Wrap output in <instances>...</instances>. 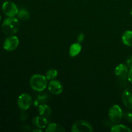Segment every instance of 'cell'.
Listing matches in <instances>:
<instances>
[{
	"instance_id": "18",
	"label": "cell",
	"mask_w": 132,
	"mask_h": 132,
	"mask_svg": "<svg viewBox=\"0 0 132 132\" xmlns=\"http://www.w3.org/2000/svg\"><path fill=\"white\" fill-rule=\"evenodd\" d=\"M48 95H45V94H43V95H39L38 97L36 99V101L34 103V105L35 106H39L40 104H44L45 102H46L48 101Z\"/></svg>"
},
{
	"instance_id": "19",
	"label": "cell",
	"mask_w": 132,
	"mask_h": 132,
	"mask_svg": "<svg viewBox=\"0 0 132 132\" xmlns=\"http://www.w3.org/2000/svg\"><path fill=\"white\" fill-rule=\"evenodd\" d=\"M57 76V71L55 69H50L46 72V77L48 80H54Z\"/></svg>"
},
{
	"instance_id": "2",
	"label": "cell",
	"mask_w": 132,
	"mask_h": 132,
	"mask_svg": "<svg viewBox=\"0 0 132 132\" xmlns=\"http://www.w3.org/2000/svg\"><path fill=\"white\" fill-rule=\"evenodd\" d=\"M47 80L46 76L41 74H35L30 79V85L35 91L42 92L47 86Z\"/></svg>"
},
{
	"instance_id": "25",
	"label": "cell",
	"mask_w": 132,
	"mask_h": 132,
	"mask_svg": "<svg viewBox=\"0 0 132 132\" xmlns=\"http://www.w3.org/2000/svg\"><path fill=\"white\" fill-rule=\"evenodd\" d=\"M131 15H132V10H131Z\"/></svg>"
},
{
	"instance_id": "16",
	"label": "cell",
	"mask_w": 132,
	"mask_h": 132,
	"mask_svg": "<svg viewBox=\"0 0 132 132\" xmlns=\"http://www.w3.org/2000/svg\"><path fill=\"white\" fill-rule=\"evenodd\" d=\"M112 132H131V130L123 125H116L111 128Z\"/></svg>"
},
{
	"instance_id": "3",
	"label": "cell",
	"mask_w": 132,
	"mask_h": 132,
	"mask_svg": "<svg viewBox=\"0 0 132 132\" xmlns=\"http://www.w3.org/2000/svg\"><path fill=\"white\" fill-rule=\"evenodd\" d=\"M110 120L114 124H118L122 118V111L119 105H113L110 108L108 112Z\"/></svg>"
},
{
	"instance_id": "12",
	"label": "cell",
	"mask_w": 132,
	"mask_h": 132,
	"mask_svg": "<svg viewBox=\"0 0 132 132\" xmlns=\"http://www.w3.org/2000/svg\"><path fill=\"white\" fill-rule=\"evenodd\" d=\"M81 44L79 43H76L72 44L70 46L69 49V54L71 57H76L81 52Z\"/></svg>"
},
{
	"instance_id": "7",
	"label": "cell",
	"mask_w": 132,
	"mask_h": 132,
	"mask_svg": "<svg viewBox=\"0 0 132 132\" xmlns=\"http://www.w3.org/2000/svg\"><path fill=\"white\" fill-rule=\"evenodd\" d=\"M19 43V41L18 37L15 36H10L4 41L3 48L6 51H13L18 48Z\"/></svg>"
},
{
	"instance_id": "22",
	"label": "cell",
	"mask_w": 132,
	"mask_h": 132,
	"mask_svg": "<svg viewBox=\"0 0 132 132\" xmlns=\"http://www.w3.org/2000/svg\"><path fill=\"white\" fill-rule=\"evenodd\" d=\"M127 79L128 81L130 82V83L132 84V69H130L129 70L127 76Z\"/></svg>"
},
{
	"instance_id": "15",
	"label": "cell",
	"mask_w": 132,
	"mask_h": 132,
	"mask_svg": "<svg viewBox=\"0 0 132 132\" xmlns=\"http://www.w3.org/2000/svg\"><path fill=\"white\" fill-rule=\"evenodd\" d=\"M45 131L46 132H55V131H59V132H64L65 131L64 127L59 125L56 123H51L48 125L46 127Z\"/></svg>"
},
{
	"instance_id": "4",
	"label": "cell",
	"mask_w": 132,
	"mask_h": 132,
	"mask_svg": "<svg viewBox=\"0 0 132 132\" xmlns=\"http://www.w3.org/2000/svg\"><path fill=\"white\" fill-rule=\"evenodd\" d=\"M71 130L72 132H91L93 131V128L88 121L79 120L73 123Z\"/></svg>"
},
{
	"instance_id": "20",
	"label": "cell",
	"mask_w": 132,
	"mask_h": 132,
	"mask_svg": "<svg viewBox=\"0 0 132 132\" xmlns=\"http://www.w3.org/2000/svg\"><path fill=\"white\" fill-rule=\"evenodd\" d=\"M126 66L129 69H132V56H130L128 57L127 60H126Z\"/></svg>"
},
{
	"instance_id": "1",
	"label": "cell",
	"mask_w": 132,
	"mask_h": 132,
	"mask_svg": "<svg viewBox=\"0 0 132 132\" xmlns=\"http://www.w3.org/2000/svg\"><path fill=\"white\" fill-rule=\"evenodd\" d=\"M20 28V24L18 19L14 18H9L5 19L1 26L3 32L7 36H13L18 32Z\"/></svg>"
},
{
	"instance_id": "23",
	"label": "cell",
	"mask_w": 132,
	"mask_h": 132,
	"mask_svg": "<svg viewBox=\"0 0 132 132\" xmlns=\"http://www.w3.org/2000/svg\"><path fill=\"white\" fill-rule=\"evenodd\" d=\"M84 39H85V36H84L83 34H80L78 36H77V41L78 43H81L82 41H83Z\"/></svg>"
},
{
	"instance_id": "13",
	"label": "cell",
	"mask_w": 132,
	"mask_h": 132,
	"mask_svg": "<svg viewBox=\"0 0 132 132\" xmlns=\"http://www.w3.org/2000/svg\"><path fill=\"white\" fill-rule=\"evenodd\" d=\"M122 41L126 46L132 47V31L127 30L122 34Z\"/></svg>"
},
{
	"instance_id": "6",
	"label": "cell",
	"mask_w": 132,
	"mask_h": 132,
	"mask_svg": "<svg viewBox=\"0 0 132 132\" xmlns=\"http://www.w3.org/2000/svg\"><path fill=\"white\" fill-rule=\"evenodd\" d=\"M3 12L7 16L12 18L17 15L18 13V9L16 5L12 1H5L2 5Z\"/></svg>"
},
{
	"instance_id": "10",
	"label": "cell",
	"mask_w": 132,
	"mask_h": 132,
	"mask_svg": "<svg viewBox=\"0 0 132 132\" xmlns=\"http://www.w3.org/2000/svg\"><path fill=\"white\" fill-rule=\"evenodd\" d=\"M128 69L126 64H119L115 69V74L119 79H126L128 73Z\"/></svg>"
},
{
	"instance_id": "17",
	"label": "cell",
	"mask_w": 132,
	"mask_h": 132,
	"mask_svg": "<svg viewBox=\"0 0 132 132\" xmlns=\"http://www.w3.org/2000/svg\"><path fill=\"white\" fill-rule=\"evenodd\" d=\"M18 18L20 19L23 21H27L30 18V14L25 9H21V10H19L18 13Z\"/></svg>"
},
{
	"instance_id": "26",
	"label": "cell",
	"mask_w": 132,
	"mask_h": 132,
	"mask_svg": "<svg viewBox=\"0 0 132 132\" xmlns=\"http://www.w3.org/2000/svg\"><path fill=\"white\" fill-rule=\"evenodd\" d=\"M0 20H1V15H0Z\"/></svg>"
},
{
	"instance_id": "8",
	"label": "cell",
	"mask_w": 132,
	"mask_h": 132,
	"mask_svg": "<svg viewBox=\"0 0 132 132\" xmlns=\"http://www.w3.org/2000/svg\"><path fill=\"white\" fill-rule=\"evenodd\" d=\"M122 101L125 106L132 110V87H129L124 91L122 95Z\"/></svg>"
},
{
	"instance_id": "21",
	"label": "cell",
	"mask_w": 132,
	"mask_h": 132,
	"mask_svg": "<svg viewBox=\"0 0 132 132\" xmlns=\"http://www.w3.org/2000/svg\"><path fill=\"white\" fill-rule=\"evenodd\" d=\"M125 117H126V120L130 123H132V113H131V112H128V113H126Z\"/></svg>"
},
{
	"instance_id": "5",
	"label": "cell",
	"mask_w": 132,
	"mask_h": 132,
	"mask_svg": "<svg viewBox=\"0 0 132 132\" xmlns=\"http://www.w3.org/2000/svg\"><path fill=\"white\" fill-rule=\"evenodd\" d=\"M33 101L30 95L28 94H22L18 97V107L23 111H25L30 108Z\"/></svg>"
},
{
	"instance_id": "24",
	"label": "cell",
	"mask_w": 132,
	"mask_h": 132,
	"mask_svg": "<svg viewBox=\"0 0 132 132\" xmlns=\"http://www.w3.org/2000/svg\"><path fill=\"white\" fill-rule=\"evenodd\" d=\"M34 132H36V131H39V132H42V130H40V128L39 129V130H37H37H34V131H33Z\"/></svg>"
},
{
	"instance_id": "11",
	"label": "cell",
	"mask_w": 132,
	"mask_h": 132,
	"mask_svg": "<svg viewBox=\"0 0 132 132\" xmlns=\"http://www.w3.org/2000/svg\"><path fill=\"white\" fill-rule=\"evenodd\" d=\"M32 123L34 126H37L38 128L43 129L47 127L48 121L46 117H41V116H37V117H34L32 120Z\"/></svg>"
},
{
	"instance_id": "9",
	"label": "cell",
	"mask_w": 132,
	"mask_h": 132,
	"mask_svg": "<svg viewBox=\"0 0 132 132\" xmlns=\"http://www.w3.org/2000/svg\"><path fill=\"white\" fill-rule=\"evenodd\" d=\"M62 84L57 80H52L48 84V90L54 95H59L63 92Z\"/></svg>"
},
{
	"instance_id": "14",
	"label": "cell",
	"mask_w": 132,
	"mask_h": 132,
	"mask_svg": "<svg viewBox=\"0 0 132 132\" xmlns=\"http://www.w3.org/2000/svg\"><path fill=\"white\" fill-rule=\"evenodd\" d=\"M38 111L39 113L45 117H49L52 113L51 108L45 104H40L38 107Z\"/></svg>"
}]
</instances>
